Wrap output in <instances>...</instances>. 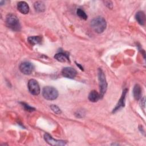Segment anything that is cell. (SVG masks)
Instances as JSON below:
<instances>
[{"label":"cell","instance_id":"obj_1","mask_svg":"<svg viewBox=\"0 0 146 146\" xmlns=\"http://www.w3.org/2000/svg\"><path fill=\"white\" fill-rule=\"evenodd\" d=\"M91 26L95 32L100 34L103 33L107 26L105 19L102 17H97L91 21Z\"/></svg>","mask_w":146,"mask_h":146},{"label":"cell","instance_id":"obj_2","mask_svg":"<svg viewBox=\"0 0 146 146\" xmlns=\"http://www.w3.org/2000/svg\"><path fill=\"white\" fill-rule=\"evenodd\" d=\"M6 26L10 29L18 31L21 30V25L17 17L13 14H9L6 17Z\"/></svg>","mask_w":146,"mask_h":146},{"label":"cell","instance_id":"obj_3","mask_svg":"<svg viewBox=\"0 0 146 146\" xmlns=\"http://www.w3.org/2000/svg\"><path fill=\"white\" fill-rule=\"evenodd\" d=\"M42 95L46 99L52 100L57 98L58 92L56 89L54 87L47 86L43 88L42 91Z\"/></svg>","mask_w":146,"mask_h":146},{"label":"cell","instance_id":"obj_4","mask_svg":"<svg viewBox=\"0 0 146 146\" xmlns=\"http://www.w3.org/2000/svg\"><path fill=\"white\" fill-rule=\"evenodd\" d=\"M98 79L99 82L100 96L101 98L106 93L107 88V83L106 82V76L101 68H99L98 70Z\"/></svg>","mask_w":146,"mask_h":146},{"label":"cell","instance_id":"obj_5","mask_svg":"<svg viewBox=\"0 0 146 146\" xmlns=\"http://www.w3.org/2000/svg\"><path fill=\"white\" fill-rule=\"evenodd\" d=\"M29 92L34 95H38L40 93V87L38 83L35 79H30L28 82Z\"/></svg>","mask_w":146,"mask_h":146},{"label":"cell","instance_id":"obj_6","mask_svg":"<svg viewBox=\"0 0 146 146\" xmlns=\"http://www.w3.org/2000/svg\"><path fill=\"white\" fill-rule=\"evenodd\" d=\"M44 139L48 144L51 145H64L66 144L65 141L55 139L48 133H45L44 135Z\"/></svg>","mask_w":146,"mask_h":146},{"label":"cell","instance_id":"obj_7","mask_svg":"<svg viewBox=\"0 0 146 146\" xmlns=\"http://www.w3.org/2000/svg\"><path fill=\"white\" fill-rule=\"evenodd\" d=\"M33 65L29 62H24L19 66V70L23 74L30 75L33 71Z\"/></svg>","mask_w":146,"mask_h":146},{"label":"cell","instance_id":"obj_8","mask_svg":"<svg viewBox=\"0 0 146 146\" xmlns=\"http://www.w3.org/2000/svg\"><path fill=\"white\" fill-rule=\"evenodd\" d=\"M76 71L72 68V67H64L62 70V74L63 76L70 78V79H73L74 78L76 75Z\"/></svg>","mask_w":146,"mask_h":146},{"label":"cell","instance_id":"obj_9","mask_svg":"<svg viewBox=\"0 0 146 146\" xmlns=\"http://www.w3.org/2000/svg\"><path fill=\"white\" fill-rule=\"evenodd\" d=\"M17 9L23 14H26L29 12V6L28 4L24 1H21L18 3Z\"/></svg>","mask_w":146,"mask_h":146},{"label":"cell","instance_id":"obj_10","mask_svg":"<svg viewBox=\"0 0 146 146\" xmlns=\"http://www.w3.org/2000/svg\"><path fill=\"white\" fill-rule=\"evenodd\" d=\"M127 89H124L123 90V94H122V95L120 99V100H119V102L117 104L116 106L115 107V108L113 109V112H116V111L119 110L120 108L123 107L124 106V104H125V95H126V93H127Z\"/></svg>","mask_w":146,"mask_h":146},{"label":"cell","instance_id":"obj_11","mask_svg":"<svg viewBox=\"0 0 146 146\" xmlns=\"http://www.w3.org/2000/svg\"><path fill=\"white\" fill-rule=\"evenodd\" d=\"M54 58L60 62H69L68 56L63 52H59L58 54H56L54 55Z\"/></svg>","mask_w":146,"mask_h":146},{"label":"cell","instance_id":"obj_12","mask_svg":"<svg viewBox=\"0 0 146 146\" xmlns=\"http://www.w3.org/2000/svg\"><path fill=\"white\" fill-rule=\"evenodd\" d=\"M135 18L137 22L141 25H144L145 22V15L143 11H138L135 15Z\"/></svg>","mask_w":146,"mask_h":146},{"label":"cell","instance_id":"obj_13","mask_svg":"<svg viewBox=\"0 0 146 146\" xmlns=\"http://www.w3.org/2000/svg\"><path fill=\"white\" fill-rule=\"evenodd\" d=\"M100 98V94L95 90L91 91L88 95V99L92 102H96Z\"/></svg>","mask_w":146,"mask_h":146},{"label":"cell","instance_id":"obj_14","mask_svg":"<svg viewBox=\"0 0 146 146\" xmlns=\"http://www.w3.org/2000/svg\"><path fill=\"white\" fill-rule=\"evenodd\" d=\"M133 95L136 100H139L141 98V89L139 84H136L133 90Z\"/></svg>","mask_w":146,"mask_h":146},{"label":"cell","instance_id":"obj_15","mask_svg":"<svg viewBox=\"0 0 146 146\" xmlns=\"http://www.w3.org/2000/svg\"><path fill=\"white\" fill-rule=\"evenodd\" d=\"M28 42L33 45L39 44L42 42V37L40 36H29L27 39Z\"/></svg>","mask_w":146,"mask_h":146},{"label":"cell","instance_id":"obj_16","mask_svg":"<svg viewBox=\"0 0 146 146\" xmlns=\"http://www.w3.org/2000/svg\"><path fill=\"white\" fill-rule=\"evenodd\" d=\"M34 9L38 12H43L45 10V5L42 1H36L34 5Z\"/></svg>","mask_w":146,"mask_h":146},{"label":"cell","instance_id":"obj_17","mask_svg":"<svg viewBox=\"0 0 146 146\" xmlns=\"http://www.w3.org/2000/svg\"><path fill=\"white\" fill-rule=\"evenodd\" d=\"M76 14L77 15L82 19L84 20H86L87 19V15L86 14V13L82 10L81 9H78L76 10Z\"/></svg>","mask_w":146,"mask_h":146},{"label":"cell","instance_id":"obj_18","mask_svg":"<svg viewBox=\"0 0 146 146\" xmlns=\"http://www.w3.org/2000/svg\"><path fill=\"white\" fill-rule=\"evenodd\" d=\"M50 108L52 110V111L53 112H54L56 114H59L61 113V110L56 105H54V104H52L51 106H50Z\"/></svg>","mask_w":146,"mask_h":146},{"label":"cell","instance_id":"obj_19","mask_svg":"<svg viewBox=\"0 0 146 146\" xmlns=\"http://www.w3.org/2000/svg\"><path fill=\"white\" fill-rule=\"evenodd\" d=\"M22 103V106L24 107V108L25 110L29 111V112H32V111H35V108L32 107H30L29 105H28L25 103Z\"/></svg>","mask_w":146,"mask_h":146},{"label":"cell","instance_id":"obj_20","mask_svg":"<svg viewBox=\"0 0 146 146\" xmlns=\"http://www.w3.org/2000/svg\"><path fill=\"white\" fill-rule=\"evenodd\" d=\"M106 5L110 9H112V3L111 1H105L104 2Z\"/></svg>","mask_w":146,"mask_h":146},{"label":"cell","instance_id":"obj_21","mask_svg":"<svg viewBox=\"0 0 146 146\" xmlns=\"http://www.w3.org/2000/svg\"><path fill=\"white\" fill-rule=\"evenodd\" d=\"M76 65L79 67V68L80 69V70H83V67L82 66H81L79 63H76Z\"/></svg>","mask_w":146,"mask_h":146}]
</instances>
